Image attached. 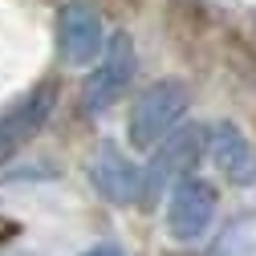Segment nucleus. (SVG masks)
I'll return each instance as SVG.
<instances>
[{
  "label": "nucleus",
  "instance_id": "nucleus-8",
  "mask_svg": "<svg viewBox=\"0 0 256 256\" xmlns=\"http://www.w3.org/2000/svg\"><path fill=\"white\" fill-rule=\"evenodd\" d=\"M208 150L216 158V167L224 171V179H232L236 187L256 183V150L236 122H220L208 134Z\"/></svg>",
  "mask_w": 256,
  "mask_h": 256
},
{
  "label": "nucleus",
  "instance_id": "nucleus-4",
  "mask_svg": "<svg viewBox=\"0 0 256 256\" xmlns=\"http://www.w3.org/2000/svg\"><path fill=\"white\" fill-rule=\"evenodd\" d=\"M106 49V24L102 12L90 0H70L57 12V53L66 66H94Z\"/></svg>",
  "mask_w": 256,
  "mask_h": 256
},
{
  "label": "nucleus",
  "instance_id": "nucleus-7",
  "mask_svg": "<svg viewBox=\"0 0 256 256\" xmlns=\"http://www.w3.org/2000/svg\"><path fill=\"white\" fill-rule=\"evenodd\" d=\"M90 179L98 187V196L118 204V208L142 200V167L134 158H126L114 142L98 146V154H94V163H90Z\"/></svg>",
  "mask_w": 256,
  "mask_h": 256
},
{
  "label": "nucleus",
  "instance_id": "nucleus-2",
  "mask_svg": "<svg viewBox=\"0 0 256 256\" xmlns=\"http://www.w3.org/2000/svg\"><path fill=\"white\" fill-rule=\"evenodd\" d=\"M204 142H208V130L196 122H187V126H175V130L154 146L150 154V163L142 171V196L154 200V196H163V191L179 179H187V171L200 163V154H204Z\"/></svg>",
  "mask_w": 256,
  "mask_h": 256
},
{
  "label": "nucleus",
  "instance_id": "nucleus-1",
  "mask_svg": "<svg viewBox=\"0 0 256 256\" xmlns=\"http://www.w3.org/2000/svg\"><path fill=\"white\" fill-rule=\"evenodd\" d=\"M183 110H187V86L183 82H175V78L150 82L138 94V102L130 106V118H126V138H130V146L134 150L158 146L175 130V122L183 118Z\"/></svg>",
  "mask_w": 256,
  "mask_h": 256
},
{
  "label": "nucleus",
  "instance_id": "nucleus-6",
  "mask_svg": "<svg viewBox=\"0 0 256 256\" xmlns=\"http://www.w3.org/2000/svg\"><path fill=\"white\" fill-rule=\"evenodd\" d=\"M57 106V86L53 82H41L28 98H20L8 114H0V163L4 158H12L33 134H41V126L49 122Z\"/></svg>",
  "mask_w": 256,
  "mask_h": 256
},
{
  "label": "nucleus",
  "instance_id": "nucleus-5",
  "mask_svg": "<svg viewBox=\"0 0 256 256\" xmlns=\"http://www.w3.org/2000/svg\"><path fill=\"white\" fill-rule=\"evenodd\" d=\"M216 220V187L208 179L187 175L171 187V204H167V228L175 240L196 244Z\"/></svg>",
  "mask_w": 256,
  "mask_h": 256
},
{
  "label": "nucleus",
  "instance_id": "nucleus-3",
  "mask_svg": "<svg viewBox=\"0 0 256 256\" xmlns=\"http://www.w3.org/2000/svg\"><path fill=\"white\" fill-rule=\"evenodd\" d=\"M134 70H138V53H134V41L130 33H114L106 37V49H102V61L98 70L86 78V114H106L126 90L134 82Z\"/></svg>",
  "mask_w": 256,
  "mask_h": 256
},
{
  "label": "nucleus",
  "instance_id": "nucleus-9",
  "mask_svg": "<svg viewBox=\"0 0 256 256\" xmlns=\"http://www.w3.org/2000/svg\"><path fill=\"white\" fill-rule=\"evenodd\" d=\"M82 256H126L118 244H98V248H90V252H82Z\"/></svg>",
  "mask_w": 256,
  "mask_h": 256
}]
</instances>
